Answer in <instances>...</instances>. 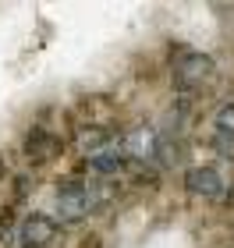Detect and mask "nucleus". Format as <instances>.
Masks as SVG:
<instances>
[{
    "instance_id": "1",
    "label": "nucleus",
    "mask_w": 234,
    "mask_h": 248,
    "mask_svg": "<svg viewBox=\"0 0 234 248\" xmlns=\"http://www.w3.org/2000/svg\"><path fill=\"white\" fill-rule=\"evenodd\" d=\"M171 75H174V85L177 89H203L213 82L217 75V64L209 53H199V50H181L171 64Z\"/></svg>"
},
{
    "instance_id": "2",
    "label": "nucleus",
    "mask_w": 234,
    "mask_h": 248,
    "mask_svg": "<svg viewBox=\"0 0 234 248\" xmlns=\"http://www.w3.org/2000/svg\"><path fill=\"white\" fill-rule=\"evenodd\" d=\"M96 206V191L85 181H64L57 188V217L61 223H82Z\"/></svg>"
},
{
    "instance_id": "3",
    "label": "nucleus",
    "mask_w": 234,
    "mask_h": 248,
    "mask_svg": "<svg viewBox=\"0 0 234 248\" xmlns=\"http://www.w3.org/2000/svg\"><path fill=\"white\" fill-rule=\"evenodd\" d=\"M57 231H61V223L50 213H29L18 227V245L21 248H47V245H53Z\"/></svg>"
},
{
    "instance_id": "4",
    "label": "nucleus",
    "mask_w": 234,
    "mask_h": 248,
    "mask_svg": "<svg viewBox=\"0 0 234 248\" xmlns=\"http://www.w3.org/2000/svg\"><path fill=\"white\" fill-rule=\"evenodd\" d=\"M121 153L128 156V160L135 163H156L160 160V135H156L153 128H131L125 139H121Z\"/></svg>"
},
{
    "instance_id": "5",
    "label": "nucleus",
    "mask_w": 234,
    "mask_h": 248,
    "mask_svg": "<svg viewBox=\"0 0 234 248\" xmlns=\"http://www.w3.org/2000/svg\"><path fill=\"white\" fill-rule=\"evenodd\" d=\"M185 188H188V195H195V199H206V202H217V199H224V177H220L217 167H188L185 170Z\"/></svg>"
},
{
    "instance_id": "6",
    "label": "nucleus",
    "mask_w": 234,
    "mask_h": 248,
    "mask_svg": "<svg viewBox=\"0 0 234 248\" xmlns=\"http://www.w3.org/2000/svg\"><path fill=\"white\" fill-rule=\"evenodd\" d=\"M61 149V142L53 139V135L47 128H32L29 131V139H25V153H29V160L32 163H47L53 160V153Z\"/></svg>"
},
{
    "instance_id": "7",
    "label": "nucleus",
    "mask_w": 234,
    "mask_h": 248,
    "mask_svg": "<svg viewBox=\"0 0 234 248\" xmlns=\"http://www.w3.org/2000/svg\"><path fill=\"white\" fill-rule=\"evenodd\" d=\"M85 160H89V170H93V174L110 177V174H117L121 167H125V153H121V145H103L99 153L85 156Z\"/></svg>"
},
{
    "instance_id": "8",
    "label": "nucleus",
    "mask_w": 234,
    "mask_h": 248,
    "mask_svg": "<svg viewBox=\"0 0 234 248\" xmlns=\"http://www.w3.org/2000/svg\"><path fill=\"white\" fill-rule=\"evenodd\" d=\"M103 142H107V131H103V128H85L82 135H78V145H82L85 156L99 153V149H103Z\"/></svg>"
},
{
    "instance_id": "9",
    "label": "nucleus",
    "mask_w": 234,
    "mask_h": 248,
    "mask_svg": "<svg viewBox=\"0 0 234 248\" xmlns=\"http://www.w3.org/2000/svg\"><path fill=\"white\" fill-rule=\"evenodd\" d=\"M213 128H217V135H234V99L220 103V110L213 114Z\"/></svg>"
}]
</instances>
